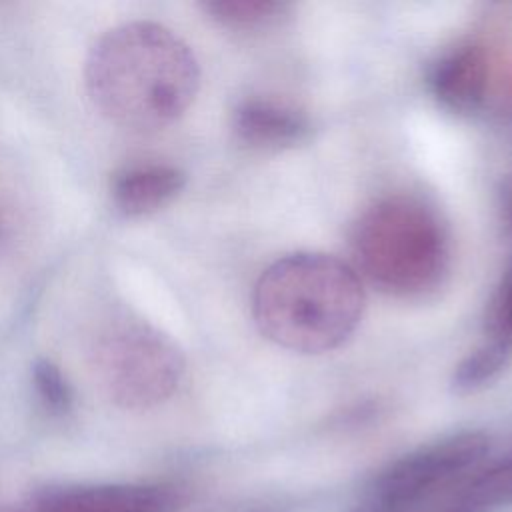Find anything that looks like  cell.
<instances>
[{"mask_svg":"<svg viewBox=\"0 0 512 512\" xmlns=\"http://www.w3.org/2000/svg\"><path fill=\"white\" fill-rule=\"evenodd\" d=\"M510 358H512L510 346L496 340L484 342L454 366L450 376L452 392L472 394L486 388L500 376V372L508 366Z\"/></svg>","mask_w":512,"mask_h":512,"instance_id":"obj_11","label":"cell"},{"mask_svg":"<svg viewBox=\"0 0 512 512\" xmlns=\"http://www.w3.org/2000/svg\"><path fill=\"white\" fill-rule=\"evenodd\" d=\"M484 332L490 340L512 348V260L498 280L484 312Z\"/></svg>","mask_w":512,"mask_h":512,"instance_id":"obj_12","label":"cell"},{"mask_svg":"<svg viewBox=\"0 0 512 512\" xmlns=\"http://www.w3.org/2000/svg\"><path fill=\"white\" fill-rule=\"evenodd\" d=\"M92 368L114 404L144 410L176 392L186 362L178 344L156 326L122 320L106 326L96 338Z\"/></svg>","mask_w":512,"mask_h":512,"instance_id":"obj_4","label":"cell"},{"mask_svg":"<svg viewBox=\"0 0 512 512\" xmlns=\"http://www.w3.org/2000/svg\"><path fill=\"white\" fill-rule=\"evenodd\" d=\"M180 502L164 484H60L34 492L28 512H176Z\"/></svg>","mask_w":512,"mask_h":512,"instance_id":"obj_6","label":"cell"},{"mask_svg":"<svg viewBox=\"0 0 512 512\" xmlns=\"http://www.w3.org/2000/svg\"><path fill=\"white\" fill-rule=\"evenodd\" d=\"M32 382L46 408L58 414L70 410L72 388L56 364L50 360H38L32 368Z\"/></svg>","mask_w":512,"mask_h":512,"instance_id":"obj_13","label":"cell"},{"mask_svg":"<svg viewBox=\"0 0 512 512\" xmlns=\"http://www.w3.org/2000/svg\"><path fill=\"white\" fill-rule=\"evenodd\" d=\"M186 184V174L170 164H142L112 182L114 206L126 216H144L168 204Z\"/></svg>","mask_w":512,"mask_h":512,"instance_id":"obj_9","label":"cell"},{"mask_svg":"<svg viewBox=\"0 0 512 512\" xmlns=\"http://www.w3.org/2000/svg\"><path fill=\"white\" fill-rule=\"evenodd\" d=\"M16 228V216L12 206L0 196V250L10 244Z\"/></svg>","mask_w":512,"mask_h":512,"instance_id":"obj_14","label":"cell"},{"mask_svg":"<svg viewBox=\"0 0 512 512\" xmlns=\"http://www.w3.org/2000/svg\"><path fill=\"white\" fill-rule=\"evenodd\" d=\"M232 130L240 142L256 150H284L310 136L304 112L270 98H246L232 112Z\"/></svg>","mask_w":512,"mask_h":512,"instance_id":"obj_8","label":"cell"},{"mask_svg":"<svg viewBox=\"0 0 512 512\" xmlns=\"http://www.w3.org/2000/svg\"><path fill=\"white\" fill-rule=\"evenodd\" d=\"M366 294L344 260L294 252L272 262L256 280L252 316L264 338L298 354L342 346L358 328Z\"/></svg>","mask_w":512,"mask_h":512,"instance_id":"obj_2","label":"cell"},{"mask_svg":"<svg viewBox=\"0 0 512 512\" xmlns=\"http://www.w3.org/2000/svg\"><path fill=\"white\" fill-rule=\"evenodd\" d=\"M492 440L482 430H460L430 440L388 462L348 512H418L478 468Z\"/></svg>","mask_w":512,"mask_h":512,"instance_id":"obj_5","label":"cell"},{"mask_svg":"<svg viewBox=\"0 0 512 512\" xmlns=\"http://www.w3.org/2000/svg\"><path fill=\"white\" fill-rule=\"evenodd\" d=\"M86 88L112 122L156 130L176 122L194 102L200 66L170 28L136 20L110 28L86 58Z\"/></svg>","mask_w":512,"mask_h":512,"instance_id":"obj_1","label":"cell"},{"mask_svg":"<svg viewBox=\"0 0 512 512\" xmlns=\"http://www.w3.org/2000/svg\"><path fill=\"white\" fill-rule=\"evenodd\" d=\"M354 270L398 300H422L448 278L450 232L434 206L416 196L376 200L354 222Z\"/></svg>","mask_w":512,"mask_h":512,"instance_id":"obj_3","label":"cell"},{"mask_svg":"<svg viewBox=\"0 0 512 512\" xmlns=\"http://www.w3.org/2000/svg\"><path fill=\"white\" fill-rule=\"evenodd\" d=\"M490 62L484 46L460 44L444 54L430 72L436 102L456 116H472L486 100Z\"/></svg>","mask_w":512,"mask_h":512,"instance_id":"obj_7","label":"cell"},{"mask_svg":"<svg viewBox=\"0 0 512 512\" xmlns=\"http://www.w3.org/2000/svg\"><path fill=\"white\" fill-rule=\"evenodd\" d=\"M202 8L214 22L238 32L266 30L290 10L286 2L278 0H208Z\"/></svg>","mask_w":512,"mask_h":512,"instance_id":"obj_10","label":"cell"}]
</instances>
